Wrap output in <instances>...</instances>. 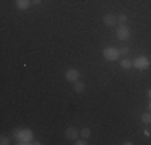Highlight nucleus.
<instances>
[{
  "instance_id": "1",
  "label": "nucleus",
  "mask_w": 151,
  "mask_h": 145,
  "mask_svg": "<svg viewBox=\"0 0 151 145\" xmlns=\"http://www.w3.org/2000/svg\"><path fill=\"white\" fill-rule=\"evenodd\" d=\"M15 137L18 140V144H39V142H34V136L29 129H23V130H16L15 132Z\"/></svg>"
},
{
  "instance_id": "2",
  "label": "nucleus",
  "mask_w": 151,
  "mask_h": 145,
  "mask_svg": "<svg viewBox=\"0 0 151 145\" xmlns=\"http://www.w3.org/2000/svg\"><path fill=\"white\" fill-rule=\"evenodd\" d=\"M103 58L108 61H117L121 58L119 49H116V47H106V49L103 50Z\"/></svg>"
},
{
  "instance_id": "3",
  "label": "nucleus",
  "mask_w": 151,
  "mask_h": 145,
  "mask_svg": "<svg viewBox=\"0 0 151 145\" xmlns=\"http://www.w3.org/2000/svg\"><path fill=\"white\" fill-rule=\"evenodd\" d=\"M150 66H151V60L148 57H145V55L137 57L134 60V68H137L138 71H145V70H148Z\"/></svg>"
},
{
  "instance_id": "4",
  "label": "nucleus",
  "mask_w": 151,
  "mask_h": 145,
  "mask_svg": "<svg viewBox=\"0 0 151 145\" xmlns=\"http://www.w3.org/2000/svg\"><path fill=\"white\" fill-rule=\"evenodd\" d=\"M116 37L119 39V41H127V39H130V29H129V26L119 24V26L116 28Z\"/></svg>"
},
{
  "instance_id": "5",
  "label": "nucleus",
  "mask_w": 151,
  "mask_h": 145,
  "mask_svg": "<svg viewBox=\"0 0 151 145\" xmlns=\"http://www.w3.org/2000/svg\"><path fill=\"white\" fill-rule=\"evenodd\" d=\"M64 78H66L68 82H74L79 81V78H81V72H79V70H76V68H69V70L66 71V74H64Z\"/></svg>"
},
{
  "instance_id": "6",
  "label": "nucleus",
  "mask_w": 151,
  "mask_h": 145,
  "mask_svg": "<svg viewBox=\"0 0 151 145\" xmlns=\"http://www.w3.org/2000/svg\"><path fill=\"white\" fill-rule=\"evenodd\" d=\"M103 24H105V26H116L117 24V18L114 16L113 13H106L105 16H103Z\"/></svg>"
},
{
  "instance_id": "7",
  "label": "nucleus",
  "mask_w": 151,
  "mask_h": 145,
  "mask_svg": "<svg viewBox=\"0 0 151 145\" xmlns=\"http://www.w3.org/2000/svg\"><path fill=\"white\" fill-rule=\"evenodd\" d=\"M64 136H66V139H69V140H77L79 139V136H81V132H79L76 128H68L66 129V132H64Z\"/></svg>"
},
{
  "instance_id": "8",
  "label": "nucleus",
  "mask_w": 151,
  "mask_h": 145,
  "mask_svg": "<svg viewBox=\"0 0 151 145\" xmlns=\"http://www.w3.org/2000/svg\"><path fill=\"white\" fill-rule=\"evenodd\" d=\"M31 5H32V0H16V8L19 12H26Z\"/></svg>"
},
{
  "instance_id": "9",
  "label": "nucleus",
  "mask_w": 151,
  "mask_h": 145,
  "mask_svg": "<svg viewBox=\"0 0 151 145\" xmlns=\"http://www.w3.org/2000/svg\"><path fill=\"white\" fill-rule=\"evenodd\" d=\"M85 90V82H82V81H76L74 82V92L76 94H82Z\"/></svg>"
},
{
  "instance_id": "10",
  "label": "nucleus",
  "mask_w": 151,
  "mask_h": 145,
  "mask_svg": "<svg viewBox=\"0 0 151 145\" xmlns=\"http://www.w3.org/2000/svg\"><path fill=\"white\" fill-rule=\"evenodd\" d=\"M121 68L122 70H130V68H134V61L129 60V58H124V60H121Z\"/></svg>"
},
{
  "instance_id": "11",
  "label": "nucleus",
  "mask_w": 151,
  "mask_h": 145,
  "mask_svg": "<svg viewBox=\"0 0 151 145\" xmlns=\"http://www.w3.org/2000/svg\"><path fill=\"white\" fill-rule=\"evenodd\" d=\"M142 123H145V124H151V111L142 115Z\"/></svg>"
},
{
  "instance_id": "12",
  "label": "nucleus",
  "mask_w": 151,
  "mask_h": 145,
  "mask_svg": "<svg viewBox=\"0 0 151 145\" xmlns=\"http://www.w3.org/2000/svg\"><path fill=\"white\" fill-rule=\"evenodd\" d=\"M90 136H92V130L88 128H84L81 130V137H84V139H90Z\"/></svg>"
},
{
  "instance_id": "13",
  "label": "nucleus",
  "mask_w": 151,
  "mask_h": 145,
  "mask_svg": "<svg viewBox=\"0 0 151 145\" xmlns=\"http://www.w3.org/2000/svg\"><path fill=\"white\" fill-rule=\"evenodd\" d=\"M117 23H119V24H125V23H127V14H124V13L119 14V16H117Z\"/></svg>"
},
{
  "instance_id": "14",
  "label": "nucleus",
  "mask_w": 151,
  "mask_h": 145,
  "mask_svg": "<svg viewBox=\"0 0 151 145\" xmlns=\"http://www.w3.org/2000/svg\"><path fill=\"white\" fill-rule=\"evenodd\" d=\"M0 144H2V145H8L10 144V139L6 136H2V137H0Z\"/></svg>"
},
{
  "instance_id": "15",
  "label": "nucleus",
  "mask_w": 151,
  "mask_h": 145,
  "mask_svg": "<svg viewBox=\"0 0 151 145\" xmlns=\"http://www.w3.org/2000/svg\"><path fill=\"white\" fill-rule=\"evenodd\" d=\"M74 144H76V145H87V139H84V137H82V139L74 140Z\"/></svg>"
},
{
  "instance_id": "16",
  "label": "nucleus",
  "mask_w": 151,
  "mask_h": 145,
  "mask_svg": "<svg viewBox=\"0 0 151 145\" xmlns=\"http://www.w3.org/2000/svg\"><path fill=\"white\" fill-rule=\"evenodd\" d=\"M119 52H121V55H127V53H129V49H127V47H121Z\"/></svg>"
},
{
  "instance_id": "17",
  "label": "nucleus",
  "mask_w": 151,
  "mask_h": 145,
  "mask_svg": "<svg viewBox=\"0 0 151 145\" xmlns=\"http://www.w3.org/2000/svg\"><path fill=\"white\" fill-rule=\"evenodd\" d=\"M32 3H34V5H40L42 0H32Z\"/></svg>"
},
{
  "instance_id": "18",
  "label": "nucleus",
  "mask_w": 151,
  "mask_h": 145,
  "mask_svg": "<svg viewBox=\"0 0 151 145\" xmlns=\"http://www.w3.org/2000/svg\"><path fill=\"white\" fill-rule=\"evenodd\" d=\"M146 94H148V97H150V99H151V87H150V89H148V92H146Z\"/></svg>"
},
{
  "instance_id": "19",
  "label": "nucleus",
  "mask_w": 151,
  "mask_h": 145,
  "mask_svg": "<svg viewBox=\"0 0 151 145\" xmlns=\"http://www.w3.org/2000/svg\"><path fill=\"white\" fill-rule=\"evenodd\" d=\"M148 108H150V111H151V99H150V103H148Z\"/></svg>"
}]
</instances>
